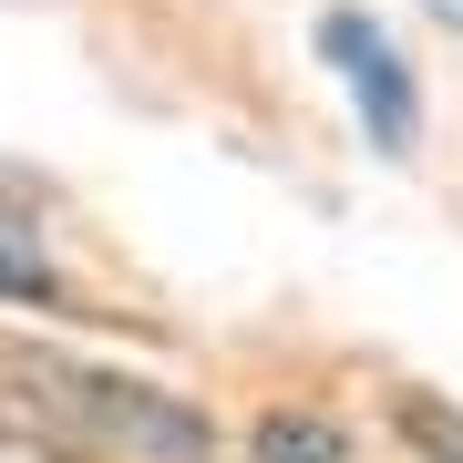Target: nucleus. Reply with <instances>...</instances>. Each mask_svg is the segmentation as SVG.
Wrapping results in <instances>:
<instances>
[{"instance_id":"423d86ee","label":"nucleus","mask_w":463,"mask_h":463,"mask_svg":"<svg viewBox=\"0 0 463 463\" xmlns=\"http://www.w3.org/2000/svg\"><path fill=\"white\" fill-rule=\"evenodd\" d=\"M432 21H453V32H463V0H432Z\"/></svg>"},{"instance_id":"7ed1b4c3","label":"nucleus","mask_w":463,"mask_h":463,"mask_svg":"<svg viewBox=\"0 0 463 463\" xmlns=\"http://www.w3.org/2000/svg\"><path fill=\"white\" fill-rule=\"evenodd\" d=\"M0 298H32V309L62 298V268L42 258V196L11 165H0Z\"/></svg>"},{"instance_id":"f03ea898","label":"nucleus","mask_w":463,"mask_h":463,"mask_svg":"<svg viewBox=\"0 0 463 463\" xmlns=\"http://www.w3.org/2000/svg\"><path fill=\"white\" fill-rule=\"evenodd\" d=\"M319 52L350 72V103H361L371 145H392V155H402V145L422 134V103H412V72H402V52L381 42L361 11H330V21H319Z\"/></svg>"},{"instance_id":"39448f33","label":"nucleus","mask_w":463,"mask_h":463,"mask_svg":"<svg viewBox=\"0 0 463 463\" xmlns=\"http://www.w3.org/2000/svg\"><path fill=\"white\" fill-rule=\"evenodd\" d=\"M402 432H412V453H422V463H463V412H453V402L412 392V402H402Z\"/></svg>"},{"instance_id":"f257e3e1","label":"nucleus","mask_w":463,"mask_h":463,"mask_svg":"<svg viewBox=\"0 0 463 463\" xmlns=\"http://www.w3.org/2000/svg\"><path fill=\"white\" fill-rule=\"evenodd\" d=\"M0 392H11L52 443H103V453H145V463H206L216 453L196 402L155 392V381H134V371H103V361L0 350Z\"/></svg>"},{"instance_id":"20e7f679","label":"nucleus","mask_w":463,"mask_h":463,"mask_svg":"<svg viewBox=\"0 0 463 463\" xmlns=\"http://www.w3.org/2000/svg\"><path fill=\"white\" fill-rule=\"evenodd\" d=\"M258 463H340V432L309 412H268L258 422Z\"/></svg>"}]
</instances>
